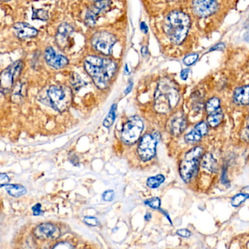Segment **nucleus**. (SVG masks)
I'll list each match as a JSON object with an SVG mask.
<instances>
[{
  "label": "nucleus",
  "instance_id": "34",
  "mask_svg": "<svg viewBox=\"0 0 249 249\" xmlns=\"http://www.w3.org/2000/svg\"><path fill=\"white\" fill-rule=\"evenodd\" d=\"M177 234L180 236L183 237V238H189L191 235V232L187 229H181L178 230L177 231Z\"/></svg>",
  "mask_w": 249,
  "mask_h": 249
},
{
  "label": "nucleus",
  "instance_id": "36",
  "mask_svg": "<svg viewBox=\"0 0 249 249\" xmlns=\"http://www.w3.org/2000/svg\"><path fill=\"white\" fill-rule=\"evenodd\" d=\"M190 70L189 69H184L182 71H181L180 74V77H181V80H187L189 77V74H190Z\"/></svg>",
  "mask_w": 249,
  "mask_h": 249
},
{
  "label": "nucleus",
  "instance_id": "11",
  "mask_svg": "<svg viewBox=\"0 0 249 249\" xmlns=\"http://www.w3.org/2000/svg\"><path fill=\"white\" fill-rule=\"evenodd\" d=\"M45 59L48 65L55 70L64 68L69 64V60L67 57L57 54L51 47H48L45 50Z\"/></svg>",
  "mask_w": 249,
  "mask_h": 249
},
{
  "label": "nucleus",
  "instance_id": "2",
  "mask_svg": "<svg viewBox=\"0 0 249 249\" xmlns=\"http://www.w3.org/2000/svg\"><path fill=\"white\" fill-rule=\"evenodd\" d=\"M179 100V90L174 82L168 78L161 80L154 96V107L156 112L169 113L177 107Z\"/></svg>",
  "mask_w": 249,
  "mask_h": 249
},
{
  "label": "nucleus",
  "instance_id": "29",
  "mask_svg": "<svg viewBox=\"0 0 249 249\" xmlns=\"http://www.w3.org/2000/svg\"><path fill=\"white\" fill-rule=\"evenodd\" d=\"M198 54H190V55H187V56L184 58L183 62H184V64H185L186 66L193 65V64H195V63L197 61V60L198 59Z\"/></svg>",
  "mask_w": 249,
  "mask_h": 249
},
{
  "label": "nucleus",
  "instance_id": "20",
  "mask_svg": "<svg viewBox=\"0 0 249 249\" xmlns=\"http://www.w3.org/2000/svg\"><path fill=\"white\" fill-rule=\"evenodd\" d=\"M5 189L8 194L14 197H21L26 193V189L20 184H7Z\"/></svg>",
  "mask_w": 249,
  "mask_h": 249
},
{
  "label": "nucleus",
  "instance_id": "1",
  "mask_svg": "<svg viewBox=\"0 0 249 249\" xmlns=\"http://www.w3.org/2000/svg\"><path fill=\"white\" fill-rule=\"evenodd\" d=\"M84 69L100 90H106L118 71V65L109 58L89 55L84 61Z\"/></svg>",
  "mask_w": 249,
  "mask_h": 249
},
{
  "label": "nucleus",
  "instance_id": "38",
  "mask_svg": "<svg viewBox=\"0 0 249 249\" xmlns=\"http://www.w3.org/2000/svg\"><path fill=\"white\" fill-rule=\"evenodd\" d=\"M133 83L132 81H129L128 85H127V88L124 89V94H128L130 91H131L132 89H133Z\"/></svg>",
  "mask_w": 249,
  "mask_h": 249
},
{
  "label": "nucleus",
  "instance_id": "6",
  "mask_svg": "<svg viewBox=\"0 0 249 249\" xmlns=\"http://www.w3.org/2000/svg\"><path fill=\"white\" fill-rule=\"evenodd\" d=\"M143 130V123L142 119L138 116L131 117L123 126L121 139L126 144H134L140 139Z\"/></svg>",
  "mask_w": 249,
  "mask_h": 249
},
{
  "label": "nucleus",
  "instance_id": "15",
  "mask_svg": "<svg viewBox=\"0 0 249 249\" xmlns=\"http://www.w3.org/2000/svg\"><path fill=\"white\" fill-rule=\"evenodd\" d=\"M208 132H209L208 124L201 121L196 124L194 128L185 135L184 140L188 143H197L201 140L202 138L207 135Z\"/></svg>",
  "mask_w": 249,
  "mask_h": 249
},
{
  "label": "nucleus",
  "instance_id": "5",
  "mask_svg": "<svg viewBox=\"0 0 249 249\" xmlns=\"http://www.w3.org/2000/svg\"><path fill=\"white\" fill-rule=\"evenodd\" d=\"M48 97L51 106L58 112H64L71 105L72 92L66 86H52L48 90Z\"/></svg>",
  "mask_w": 249,
  "mask_h": 249
},
{
  "label": "nucleus",
  "instance_id": "25",
  "mask_svg": "<svg viewBox=\"0 0 249 249\" xmlns=\"http://www.w3.org/2000/svg\"><path fill=\"white\" fill-rule=\"evenodd\" d=\"M249 198V194L245 193H239V194L235 195V196L232 197V200H231V205L233 207H238L246 200H248Z\"/></svg>",
  "mask_w": 249,
  "mask_h": 249
},
{
  "label": "nucleus",
  "instance_id": "22",
  "mask_svg": "<svg viewBox=\"0 0 249 249\" xmlns=\"http://www.w3.org/2000/svg\"><path fill=\"white\" fill-rule=\"evenodd\" d=\"M224 115L222 110H219L215 113L208 115L207 123L211 127H217L219 124H222L223 121Z\"/></svg>",
  "mask_w": 249,
  "mask_h": 249
},
{
  "label": "nucleus",
  "instance_id": "41",
  "mask_svg": "<svg viewBox=\"0 0 249 249\" xmlns=\"http://www.w3.org/2000/svg\"><path fill=\"white\" fill-rule=\"evenodd\" d=\"M124 73H125V74H127V75L130 74V71H129L128 67H127V64H126L125 67H124Z\"/></svg>",
  "mask_w": 249,
  "mask_h": 249
},
{
  "label": "nucleus",
  "instance_id": "17",
  "mask_svg": "<svg viewBox=\"0 0 249 249\" xmlns=\"http://www.w3.org/2000/svg\"><path fill=\"white\" fill-rule=\"evenodd\" d=\"M234 103L239 106L249 105V85L237 88L232 94Z\"/></svg>",
  "mask_w": 249,
  "mask_h": 249
},
{
  "label": "nucleus",
  "instance_id": "4",
  "mask_svg": "<svg viewBox=\"0 0 249 249\" xmlns=\"http://www.w3.org/2000/svg\"><path fill=\"white\" fill-rule=\"evenodd\" d=\"M203 155V148L196 146L189 150L181 160L179 165V174L184 182L188 183L196 176Z\"/></svg>",
  "mask_w": 249,
  "mask_h": 249
},
{
  "label": "nucleus",
  "instance_id": "44",
  "mask_svg": "<svg viewBox=\"0 0 249 249\" xmlns=\"http://www.w3.org/2000/svg\"><path fill=\"white\" fill-rule=\"evenodd\" d=\"M96 1H101V0H96Z\"/></svg>",
  "mask_w": 249,
  "mask_h": 249
},
{
  "label": "nucleus",
  "instance_id": "10",
  "mask_svg": "<svg viewBox=\"0 0 249 249\" xmlns=\"http://www.w3.org/2000/svg\"><path fill=\"white\" fill-rule=\"evenodd\" d=\"M195 13L200 17H208L217 10L218 4L215 0H193Z\"/></svg>",
  "mask_w": 249,
  "mask_h": 249
},
{
  "label": "nucleus",
  "instance_id": "9",
  "mask_svg": "<svg viewBox=\"0 0 249 249\" xmlns=\"http://www.w3.org/2000/svg\"><path fill=\"white\" fill-rule=\"evenodd\" d=\"M116 41V38L112 34L107 32H100L93 35L91 43L98 52L105 55H109L112 53V48Z\"/></svg>",
  "mask_w": 249,
  "mask_h": 249
},
{
  "label": "nucleus",
  "instance_id": "26",
  "mask_svg": "<svg viewBox=\"0 0 249 249\" xmlns=\"http://www.w3.org/2000/svg\"><path fill=\"white\" fill-rule=\"evenodd\" d=\"M32 18L37 20H46L48 18V12L42 9H36L34 10Z\"/></svg>",
  "mask_w": 249,
  "mask_h": 249
},
{
  "label": "nucleus",
  "instance_id": "21",
  "mask_svg": "<svg viewBox=\"0 0 249 249\" xmlns=\"http://www.w3.org/2000/svg\"><path fill=\"white\" fill-rule=\"evenodd\" d=\"M220 100L217 97H212L209 99L206 102V107H205L208 115L215 113V112L220 110Z\"/></svg>",
  "mask_w": 249,
  "mask_h": 249
},
{
  "label": "nucleus",
  "instance_id": "24",
  "mask_svg": "<svg viewBox=\"0 0 249 249\" xmlns=\"http://www.w3.org/2000/svg\"><path fill=\"white\" fill-rule=\"evenodd\" d=\"M117 105L114 104L109 110V113L107 115L105 121H104V126L106 127H109L113 124L116 118Z\"/></svg>",
  "mask_w": 249,
  "mask_h": 249
},
{
  "label": "nucleus",
  "instance_id": "30",
  "mask_svg": "<svg viewBox=\"0 0 249 249\" xmlns=\"http://www.w3.org/2000/svg\"><path fill=\"white\" fill-rule=\"evenodd\" d=\"M115 197V193L113 190H107L102 195V198L105 201H112Z\"/></svg>",
  "mask_w": 249,
  "mask_h": 249
},
{
  "label": "nucleus",
  "instance_id": "8",
  "mask_svg": "<svg viewBox=\"0 0 249 249\" xmlns=\"http://www.w3.org/2000/svg\"><path fill=\"white\" fill-rule=\"evenodd\" d=\"M158 137L155 135L146 133L141 138L138 144L137 153L142 160H151L156 154Z\"/></svg>",
  "mask_w": 249,
  "mask_h": 249
},
{
  "label": "nucleus",
  "instance_id": "39",
  "mask_svg": "<svg viewBox=\"0 0 249 249\" xmlns=\"http://www.w3.org/2000/svg\"><path fill=\"white\" fill-rule=\"evenodd\" d=\"M141 29H142V32H144V33H146V32H148L147 26H146L144 22H142V23H141Z\"/></svg>",
  "mask_w": 249,
  "mask_h": 249
},
{
  "label": "nucleus",
  "instance_id": "12",
  "mask_svg": "<svg viewBox=\"0 0 249 249\" xmlns=\"http://www.w3.org/2000/svg\"><path fill=\"white\" fill-rule=\"evenodd\" d=\"M111 1L109 0H101L98 1L90 10L87 12L86 16V23L88 26H93L96 23L99 14L107 10L110 7Z\"/></svg>",
  "mask_w": 249,
  "mask_h": 249
},
{
  "label": "nucleus",
  "instance_id": "19",
  "mask_svg": "<svg viewBox=\"0 0 249 249\" xmlns=\"http://www.w3.org/2000/svg\"><path fill=\"white\" fill-rule=\"evenodd\" d=\"M200 165L208 172L215 173L218 170L217 161L211 153L203 155L200 160Z\"/></svg>",
  "mask_w": 249,
  "mask_h": 249
},
{
  "label": "nucleus",
  "instance_id": "35",
  "mask_svg": "<svg viewBox=\"0 0 249 249\" xmlns=\"http://www.w3.org/2000/svg\"><path fill=\"white\" fill-rule=\"evenodd\" d=\"M32 212H33V214L35 216H39V215L42 214V209H41V204L37 203V204L35 205L32 208Z\"/></svg>",
  "mask_w": 249,
  "mask_h": 249
},
{
  "label": "nucleus",
  "instance_id": "31",
  "mask_svg": "<svg viewBox=\"0 0 249 249\" xmlns=\"http://www.w3.org/2000/svg\"><path fill=\"white\" fill-rule=\"evenodd\" d=\"M84 222L90 226L96 227L99 225V221L96 218L92 216H86L84 218Z\"/></svg>",
  "mask_w": 249,
  "mask_h": 249
},
{
  "label": "nucleus",
  "instance_id": "27",
  "mask_svg": "<svg viewBox=\"0 0 249 249\" xmlns=\"http://www.w3.org/2000/svg\"><path fill=\"white\" fill-rule=\"evenodd\" d=\"M160 199L159 197H152L145 201V204L149 206L152 209L160 210Z\"/></svg>",
  "mask_w": 249,
  "mask_h": 249
},
{
  "label": "nucleus",
  "instance_id": "40",
  "mask_svg": "<svg viewBox=\"0 0 249 249\" xmlns=\"http://www.w3.org/2000/svg\"><path fill=\"white\" fill-rule=\"evenodd\" d=\"M141 52H142V54L143 56H146V55H148V53H149V51H148V48H146V47H143V48H142Z\"/></svg>",
  "mask_w": 249,
  "mask_h": 249
},
{
  "label": "nucleus",
  "instance_id": "18",
  "mask_svg": "<svg viewBox=\"0 0 249 249\" xmlns=\"http://www.w3.org/2000/svg\"><path fill=\"white\" fill-rule=\"evenodd\" d=\"M73 32V29L68 23H62L58 27V33L56 35L57 42L60 46H66L67 40Z\"/></svg>",
  "mask_w": 249,
  "mask_h": 249
},
{
  "label": "nucleus",
  "instance_id": "16",
  "mask_svg": "<svg viewBox=\"0 0 249 249\" xmlns=\"http://www.w3.org/2000/svg\"><path fill=\"white\" fill-rule=\"evenodd\" d=\"M15 35L20 39L35 37L37 35L38 31L32 25L25 22H18L13 26Z\"/></svg>",
  "mask_w": 249,
  "mask_h": 249
},
{
  "label": "nucleus",
  "instance_id": "14",
  "mask_svg": "<svg viewBox=\"0 0 249 249\" xmlns=\"http://www.w3.org/2000/svg\"><path fill=\"white\" fill-rule=\"evenodd\" d=\"M187 118L184 112H178L171 117L169 121V129L172 135L178 136L181 134L187 127Z\"/></svg>",
  "mask_w": 249,
  "mask_h": 249
},
{
  "label": "nucleus",
  "instance_id": "7",
  "mask_svg": "<svg viewBox=\"0 0 249 249\" xmlns=\"http://www.w3.org/2000/svg\"><path fill=\"white\" fill-rule=\"evenodd\" d=\"M23 67V61L19 60L1 71L0 74V89L1 90L8 92L13 89Z\"/></svg>",
  "mask_w": 249,
  "mask_h": 249
},
{
  "label": "nucleus",
  "instance_id": "33",
  "mask_svg": "<svg viewBox=\"0 0 249 249\" xmlns=\"http://www.w3.org/2000/svg\"><path fill=\"white\" fill-rule=\"evenodd\" d=\"M243 137L244 138L246 141L249 142V115L246 120L245 127H244Z\"/></svg>",
  "mask_w": 249,
  "mask_h": 249
},
{
  "label": "nucleus",
  "instance_id": "23",
  "mask_svg": "<svg viewBox=\"0 0 249 249\" xmlns=\"http://www.w3.org/2000/svg\"><path fill=\"white\" fill-rule=\"evenodd\" d=\"M165 178L162 174H158L155 177H151L146 180V184L149 188L156 189L159 187L165 181Z\"/></svg>",
  "mask_w": 249,
  "mask_h": 249
},
{
  "label": "nucleus",
  "instance_id": "42",
  "mask_svg": "<svg viewBox=\"0 0 249 249\" xmlns=\"http://www.w3.org/2000/svg\"><path fill=\"white\" fill-rule=\"evenodd\" d=\"M150 218H151V213H146V216H145V219H146V221H149V219H150Z\"/></svg>",
  "mask_w": 249,
  "mask_h": 249
},
{
  "label": "nucleus",
  "instance_id": "28",
  "mask_svg": "<svg viewBox=\"0 0 249 249\" xmlns=\"http://www.w3.org/2000/svg\"><path fill=\"white\" fill-rule=\"evenodd\" d=\"M83 83H84V82L80 78V76L77 75V74H74V75H73L72 77H71V85L77 90H79V89L83 87Z\"/></svg>",
  "mask_w": 249,
  "mask_h": 249
},
{
  "label": "nucleus",
  "instance_id": "37",
  "mask_svg": "<svg viewBox=\"0 0 249 249\" xmlns=\"http://www.w3.org/2000/svg\"><path fill=\"white\" fill-rule=\"evenodd\" d=\"M225 45L224 43H219L217 45L213 46V48H211L210 51H222L225 48Z\"/></svg>",
  "mask_w": 249,
  "mask_h": 249
},
{
  "label": "nucleus",
  "instance_id": "13",
  "mask_svg": "<svg viewBox=\"0 0 249 249\" xmlns=\"http://www.w3.org/2000/svg\"><path fill=\"white\" fill-rule=\"evenodd\" d=\"M35 235L40 239H57L61 235V231L53 224L44 223L36 227Z\"/></svg>",
  "mask_w": 249,
  "mask_h": 249
},
{
  "label": "nucleus",
  "instance_id": "32",
  "mask_svg": "<svg viewBox=\"0 0 249 249\" xmlns=\"http://www.w3.org/2000/svg\"><path fill=\"white\" fill-rule=\"evenodd\" d=\"M9 182H10V178L8 176L7 174L0 173V187L7 186Z\"/></svg>",
  "mask_w": 249,
  "mask_h": 249
},
{
  "label": "nucleus",
  "instance_id": "3",
  "mask_svg": "<svg viewBox=\"0 0 249 249\" xmlns=\"http://www.w3.org/2000/svg\"><path fill=\"white\" fill-rule=\"evenodd\" d=\"M190 27V19L184 13L174 11L165 20L164 30L173 43L179 45L187 37Z\"/></svg>",
  "mask_w": 249,
  "mask_h": 249
},
{
  "label": "nucleus",
  "instance_id": "43",
  "mask_svg": "<svg viewBox=\"0 0 249 249\" xmlns=\"http://www.w3.org/2000/svg\"><path fill=\"white\" fill-rule=\"evenodd\" d=\"M0 1H10V0H0Z\"/></svg>",
  "mask_w": 249,
  "mask_h": 249
}]
</instances>
